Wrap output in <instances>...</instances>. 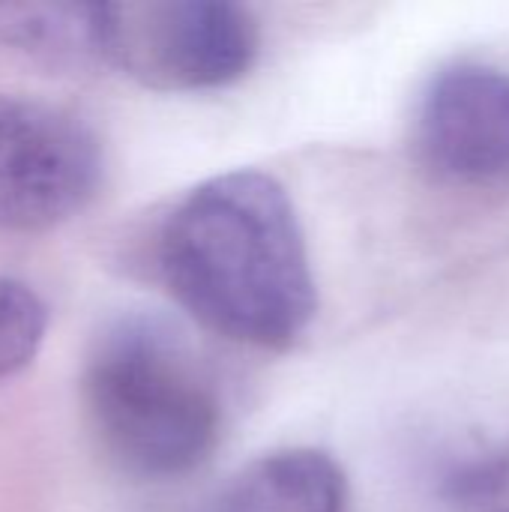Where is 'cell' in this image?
Here are the masks:
<instances>
[{
    "label": "cell",
    "instance_id": "cell-1",
    "mask_svg": "<svg viewBox=\"0 0 509 512\" xmlns=\"http://www.w3.org/2000/svg\"><path fill=\"white\" fill-rule=\"evenodd\" d=\"M159 270L195 321L255 348L294 345L318 306L294 204L261 171L195 186L162 228Z\"/></svg>",
    "mask_w": 509,
    "mask_h": 512
},
{
    "label": "cell",
    "instance_id": "cell-2",
    "mask_svg": "<svg viewBox=\"0 0 509 512\" xmlns=\"http://www.w3.org/2000/svg\"><path fill=\"white\" fill-rule=\"evenodd\" d=\"M84 408L99 444L138 477H180L219 441L222 411L189 345L153 315L105 327L84 363Z\"/></svg>",
    "mask_w": 509,
    "mask_h": 512
},
{
    "label": "cell",
    "instance_id": "cell-3",
    "mask_svg": "<svg viewBox=\"0 0 509 512\" xmlns=\"http://www.w3.org/2000/svg\"><path fill=\"white\" fill-rule=\"evenodd\" d=\"M99 48L144 87L213 90L252 69L258 24L228 0L99 3Z\"/></svg>",
    "mask_w": 509,
    "mask_h": 512
},
{
    "label": "cell",
    "instance_id": "cell-4",
    "mask_svg": "<svg viewBox=\"0 0 509 512\" xmlns=\"http://www.w3.org/2000/svg\"><path fill=\"white\" fill-rule=\"evenodd\" d=\"M102 150L66 108L0 93V231H45L96 192Z\"/></svg>",
    "mask_w": 509,
    "mask_h": 512
},
{
    "label": "cell",
    "instance_id": "cell-5",
    "mask_svg": "<svg viewBox=\"0 0 509 512\" xmlns=\"http://www.w3.org/2000/svg\"><path fill=\"white\" fill-rule=\"evenodd\" d=\"M417 144L450 180L509 177V72L459 63L432 78L417 114Z\"/></svg>",
    "mask_w": 509,
    "mask_h": 512
},
{
    "label": "cell",
    "instance_id": "cell-6",
    "mask_svg": "<svg viewBox=\"0 0 509 512\" xmlns=\"http://www.w3.org/2000/svg\"><path fill=\"white\" fill-rule=\"evenodd\" d=\"M342 468L321 450H282L240 471L207 512H345Z\"/></svg>",
    "mask_w": 509,
    "mask_h": 512
},
{
    "label": "cell",
    "instance_id": "cell-7",
    "mask_svg": "<svg viewBox=\"0 0 509 512\" xmlns=\"http://www.w3.org/2000/svg\"><path fill=\"white\" fill-rule=\"evenodd\" d=\"M0 42L45 66L102 60L99 3H3Z\"/></svg>",
    "mask_w": 509,
    "mask_h": 512
},
{
    "label": "cell",
    "instance_id": "cell-8",
    "mask_svg": "<svg viewBox=\"0 0 509 512\" xmlns=\"http://www.w3.org/2000/svg\"><path fill=\"white\" fill-rule=\"evenodd\" d=\"M45 327L42 297L30 285L0 276V381L18 375L36 357Z\"/></svg>",
    "mask_w": 509,
    "mask_h": 512
}]
</instances>
